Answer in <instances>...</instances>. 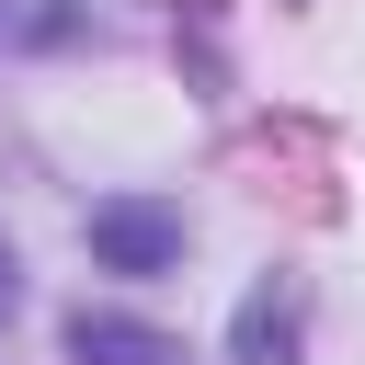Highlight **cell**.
I'll return each mask as SVG.
<instances>
[{
  "label": "cell",
  "mask_w": 365,
  "mask_h": 365,
  "mask_svg": "<svg viewBox=\"0 0 365 365\" xmlns=\"http://www.w3.org/2000/svg\"><path fill=\"white\" fill-rule=\"evenodd\" d=\"M91 262H114V274H160V262H182V217L114 194V205H91Z\"/></svg>",
  "instance_id": "6da1fadb"
},
{
  "label": "cell",
  "mask_w": 365,
  "mask_h": 365,
  "mask_svg": "<svg viewBox=\"0 0 365 365\" xmlns=\"http://www.w3.org/2000/svg\"><path fill=\"white\" fill-rule=\"evenodd\" d=\"M297 319H308L297 274H262V285L240 297V365H297Z\"/></svg>",
  "instance_id": "7a4b0ae2"
},
{
  "label": "cell",
  "mask_w": 365,
  "mask_h": 365,
  "mask_svg": "<svg viewBox=\"0 0 365 365\" xmlns=\"http://www.w3.org/2000/svg\"><path fill=\"white\" fill-rule=\"evenodd\" d=\"M68 342H80V365H182V342H160L137 319H80Z\"/></svg>",
  "instance_id": "3957f363"
},
{
  "label": "cell",
  "mask_w": 365,
  "mask_h": 365,
  "mask_svg": "<svg viewBox=\"0 0 365 365\" xmlns=\"http://www.w3.org/2000/svg\"><path fill=\"white\" fill-rule=\"evenodd\" d=\"M11 34H23V46H57V34H68V0H11Z\"/></svg>",
  "instance_id": "277c9868"
},
{
  "label": "cell",
  "mask_w": 365,
  "mask_h": 365,
  "mask_svg": "<svg viewBox=\"0 0 365 365\" xmlns=\"http://www.w3.org/2000/svg\"><path fill=\"white\" fill-rule=\"evenodd\" d=\"M0 319H11V251H0Z\"/></svg>",
  "instance_id": "5b68a950"
}]
</instances>
